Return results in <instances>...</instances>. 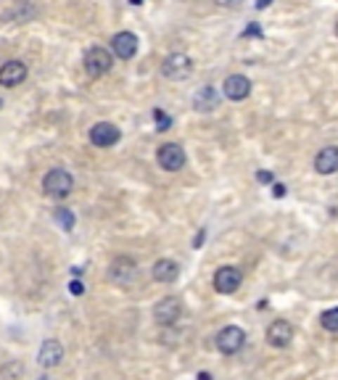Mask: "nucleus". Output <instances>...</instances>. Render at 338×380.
Masks as SVG:
<instances>
[{"instance_id":"nucleus-18","label":"nucleus","mask_w":338,"mask_h":380,"mask_svg":"<svg viewBox=\"0 0 338 380\" xmlns=\"http://www.w3.org/2000/svg\"><path fill=\"white\" fill-rule=\"evenodd\" d=\"M320 325L325 327L327 333H338V306H333V309H327V312L320 315Z\"/></svg>"},{"instance_id":"nucleus-9","label":"nucleus","mask_w":338,"mask_h":380,"mask_svg":"<svg viewBox=\"0 0 338 380\" xmlns=\"http://www.w3.org/2000/svg\"><path fill=\"white\" fill-rule=\"evenodd\" d=\"M111 53L122 58V61H130L138 53V34L132 32H117L111 37Z\"/></svg>"},{"instance_id":"nucleus-12","label":"nucleus","mask_w":338,"mask_h":380,"mask_svg":"<svg viewBox=\"0 0 338 380\" xmlns=\"http://www.w3.org/2000/svg\"><path fill=\"white\" fill-rule=\"evenodd\" d=\"M222 93H225V98H230V100H243V98H249V93H251L249 77H243V74H230L228 79L222 82Z\"/></svg>"},{"instance_id":"nucleus-1","label":"nucleus","mask_w":338,"mask_h":380,"mask_svg":"<svg viewBox=\"0 0 338 380\" xmlns=\"http://www.w3.org/2000/svg\"><path fill=\"white\" fill-rule=\"evenodd\" d=\"M43 190L51 198H66L74 190V177L61 166H56L43 177Z\"/></svg>"},{"instance_id":"nucleus-29","label":"nucleus","mask_w":338,"mask_h":380,"mask_svg":"<svg viewBox=\"0 0 338 380\" xmlns=\"http://www.w3.org/2000/svg\"><path fill=\"white\" fill-rule=\"evenodd\" d=\"M336 34H338V22H336Z\"/></svg>"},{"instance_id":"nucleus-4","label":"nucleus","mask_w":338,"mask_h":380,"mask_svg":"<svg viewBox=\"0 0 338 380\" xmlns=\"http://www.w3.org/2000/svg\"><path fill=\"white\" fill-rule=\"evenodd\" d=\"M156 162L167 172H180L186 166V148L180 143H164V145H159Z\"/></svg>"},{"instance_id":"nucleus-20","label":"nucleus","mask_w":338,"mask_h":380,"mask_svg":"<svg viewBox=\"0 0 338 380\" xmlns=\"http://www.w3.org/2000/svg\"><path fill=\"white\" fill-rule=\"evenodd\" d=\"M153 119H156V124H159V127H156L159 132H167L169 127H172V117H167V114H164L162 109L153 111Z\"/></svg>"},{"instance_id":"nucleus-22","label":"nucleus","mask_w":338,"mask_h":380,"mask_svg":"<svg viewBox=\"0 0 338 380\" xmlns=\"http://www.w3.org/2000/svg\"><path fill=\"white\" fill-rule=\"evenodd\" d=\"M256 180H259V183H273L275 177H273V172H259L256 174Z\"/></svg>"},{"instance_id":"nucleus-17","label":"nucleus","mask_w":338,"mask_h":380,"mask_svg":"<svg viewBox=\"0 0 338 380\" xmlns=\"http://www.w3.org/2000/svg\"><path fill=\"white\" fill-rule=\"evenodd\" d=\"M193 103H196V109L198 111H212L214 106L219 103V96H217V90L214 87H201L196 96H193Z\"/></svg>"},{"instance_id":"nucleus-24","label":"nucleus","mask_w":338,"mask_h":380,"mask_svg":"<svg viewBox=\"0 0 338 380\" xmlns=\"http://www.w3.org/2000/svg\"><path fill=\"white\" fill-rule=\"evenodd\" d=\"M273 193H275V196H278V198H283V196H285V185H275Z\"/></svg>"},{"instance_id":"nucleus-14","label":"nucleus","mask_w":338,"mask_h":380,"mask_svg":"<svg viewBox=\"0 0 338 380\" xmlns=\"http://www.w3.org/2000/svg\"><path fill=\"white\" fill-rule=\"evenodd\" d=\"M37 359H40L43 367H56V365H61V359H64V346H61L56 338H48V341H43Z\"/></svg>"},{"instance_id":"nucleus-28","label":"nucleus","mask_w":338,"mask_h":380,"mask_svg":"<svg viewBox=\"0 0 338 380\" xmlns=\"http://www.w3.org/2000/svg\"><path fill=\"white\" fill-rule=\"evenodd\" d=\"M198 380H212V375L209 372H198Z\"/></svg>"},{"instance_id":"nucleus-10","label":"nucleus","mask_w":338,"mask_h":380,"mask_svg":"<svg viewBox=\"0 0 338 380\" xmlns=\"http://www.w3.org/2000/svg\"><path fill=\"white\" fill-rule=\"evenodd\" d=\"M109 275L117 285H130V282L135 280V275H138V264H135L130 256H119V259L111 261Z\"/></svg>"},{"instance_id":"nucleus-2","label":"nucleus","mask_w":338,"mask_h":380,"mask_svg":"<svg viewBox=\"0 0 338 380\" xmlns=\"http://www.w3.org/2000/svg\"><path fill=\"white\" fill-rule=\"evenodd\" d=\"M82 64H85V72H88L90 79H98V77H103L106 72H111V66H114V53H109L106 48L96 45V48H88Z\"/></svg>"},{"instance_id":"nucleus-3","label":"nucleus","mask_w":338,"mask_h":380,"mask_svg":"<svg viewBox=\"0 0 338 380\" xmlns=\"http://www.w3.org/2000/svg\"><path fill=\"white\" fill-rule=\"evenodd\" d=\"M190 72H193V61H190L188 53H180V51H177V53H169L162 61V74L167 77V79L180 82V79H188Z\"/></svg>"},{"instance_id":"nucleus-11","label":"nucleus","mask_w":338,"mask_h":380,"mask_svg":"<svg viewBox=\"0 0 338 380\" xmlns=\"http://www.w3.org/2000/svg\"><path fill=\"white\" fill-rule=\"evenodd\" d=\"M294 341V325L285 322V320H275L267 327V343L275 348H285L288 343Z\"/></svg>"},{"instance_id":"nucleus-19","label":"nucleus","mask_w":338,"mask_h":380,"mask_svg":"<svg viewBox=\"0 0 338 380\" xmlns=\"http://www.w3.org/2000/svg\"><path fill=\"white\" fill-rule=\"evenodd\" d=\"M56 222L61 225L64 230H74V214L69 211V209H56Z\"/></svg>"},{"instance_id":"nucleus-21","label":"nucleus","mask_w":338,"mask_h":380,"mask_svg":"<svg viewBox=\"0 0 338 380\" xmlns=\"http://www.w3.org/2000/svg\"><path fill=\"white\" fill-rule=\"evenodd\" d=\"M217 6H222V8H235V6H240V0H214Z\"/></svg>"},{"instance_id":"nucleus-15","label":"nucleus","mask_w":338,"mask_h":380,"mask_svg":"<svg viewBox=\"0 0 338 380\" xmlns=\"http://www.w3.org/2000/svg\"><path fill=\"white\" fill-rule=\"evenodd\" d=\"M317 174H336L338 172V145H327L315 156Z\"/></svg>"},{"instance_id":"nucleus-7","label":"nucleus","mask_w":338,"mask_h":380,"mask_svg":"<svg viewBox=\"0 0 338 380\" xmlns=\"http://www.w3.org/2000/svg\"><path fill=\"white\" fill-rule=\"evenodd\" d=\"M243 343H246V333L238 325H228L217 333V348L222 354H228V357L238 354L240 348H243Z\"/></svg>"},{"instance_id":"nucleus-27","label":"nucleus","mask_w":338,"mask_h":380,"mask_svg":"<svg viewBox=\"0 0 338 380\" xmlns=\"http://www.w3.org/2000/svg\"><path fill=\"white\" fill-rule=\"evenodd\" d=\"M243 34H259V27H256V24H251V27Z\"/></svg>"},{"instance_id":"nucleus-23","label":"nucleus","mask_w":338,"mask_h":380,"mask_svg":"<svg viewBox=\"0 0 338 380\" xmlns=\"http://www.w3.org/2000/svg\"><path fill=\"white\" fill-rule=\"evenodd\" d=\"M69 291H72L74 296H79L82 294V282H69Z\"/></svg>"},{"instance_id":"nucleus-26","label":"nucleus","mask_w":338,"mask_h":380,"mask_svg":"<svg viewBox=\"0 0 338 380\" xmlns=\"http://www.w3.org/2000/svg\"><path fill=\"white\" fill-rule=\"evenodd\" d=\"M267 6H273V0H256V8H259V11L267 8Z\"/></svg>"},{"instance_id":"nucleus-13","label":"nucleus","mask_w":338,"mask_h":380,"mask_svg":"<svg viewBox=\"0 0 338 380\" xmlns=\"http://www.w3.org/2000/svg\"><path fill=\"white\" fill-rule=\"evenodd\" d=\"M27 64L24 61H8L0 66V85L3 87H19L27 79Z\"/></svg>"},{"instance_id":"nucleus-6","label":"nucleus","mask_w":338,"mask_h":380,"mask_svg":"<svg viewBox=\"0 0 338 380\" xmlns=\"http://www.w3.org/2000/svg\"><path fill=\"white\" fill-rule=\"evenodd\" d=\"M180 315H183V304H180L177 296H167V299H162L159 304L153 306V320L164 327L175 325L177 320H180Z\"/></svg>"},{"instance_id":"nucleus-30","label":"nucleus","mask_w":338,"mask_h":380,"mask_svg":"<svg viewBox=\"0 0 338 380\" xmlns=\"http://www.w3.org/2000/svg\"><path fill=\"white\" fill-rule=\"evenodd\" d=\"M0 106H3V100H0Z\"/></svg>"},{"instance_id":"nucleus-16","label":"nucleus","mask_w":338,"mask_h":380,"mask_svg":"<svg viewBox=\"0 0 338 380\" xmlns=\"http://www.w3.org/2000/svg\"><path fill=\"white\" fill-rule=\"evenodd\" d=\"M153 280L156 282H164V285H169V282H175L180 277V264L175 259H159L153 264Z\"/></svg>"},{"instance_id":"nucleus-8","label":"nucleus","mask_w":338,"mask_h":380,"mask_svg":"<svg viewBox=\"0 0 338 380\" xmlns=\"http://www.w3.org/2000/svg\"><path fill=\"white\" fill-rule=\"evenodd\" d=\"M90 143L96 145V148H111V145H117L122 138V132L111 124V122H98V124H93L88 132Z\"/></svg>"},{"instance_id":"nucleus-5","label":"nucleus","mask_w":338,"mask_h":380,"mask_svg":"<svg viewBox=\"0 0 338 380\" xmlns=\"http://www.w3.org/2000/svg\"><path fill=\"white\" fill-rule=\"evenodd\" d=\"M240 282H243V272L238 267H233V264H225V267H219L214 272V291L222 296L235 294L240 288Z\"/></svg>"},{"instance_id":"nucleus-25","label":"nucleus","mask_w":338,"mask_h":380,"mask_svg":"<svg viewBox=\"0 0 338 380\" xmlns=\"http://www.w3.org/2000/svg\"><path fill=\"white\" fill-rule=\"evenodd\" d=\"M204 240H207V235H204V230H201V232L196 235V240H193V246H196V249L198 246H204Z\"/></svg>"}]
</instances>
